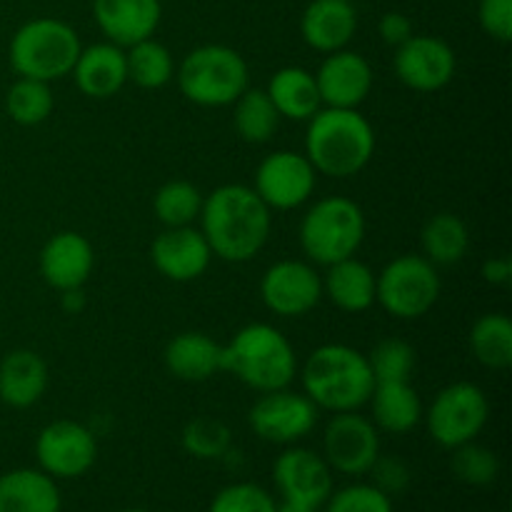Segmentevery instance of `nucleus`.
<instances>
[{"instance_id":"nucleus-12","label":"nucleus","mask_w":512,"mask_h":512,"mask_svg":"<svg viewBox=\"0 0 512 512\" xmlns=\"http://www.w3.org/2000/svg\"><path fill=\"white\" fill-rule=\"evenodd\" d=\"M35 458L43 473L55 480H73L88 473L98 460V440L78 420H55L35 440Z\"/></svg>"},{"instance_id":"nucleus-31","label":"nucleus","mask_w":512,"mask_h":512,"mask_svg":"<svg viewBox=\"0 0 512 512\" xmlns=\"http://www.w3.org/2000/svg\"><path fill=\"white\" fill-rule=\"evenodd\" d=\"M470 350L475 360L490 370L512 365V320L503 313L480 315L470 330Z\"/></svg>"},{"instance_id":"nucleus-25","label":"nucleus","mask_w":512,"mask_h":512,"mask_svg":"<svg viewBox=\"0 0 512 512\" xmlns=\"http://www.w3.org/2000/svg\"><path fill=\"white\" fill-rule=\"evenodd\" d=\"M48 390V365L35 350H10L0 360V400L10 408H30Z\"/></svg>"},{"instance_id":"nucleus-4","label":"nucleus","mask_w":512,"mask_h":512,"mask_svg":"<svg viewBox=\"0 0 512 512\" xmlns=\"http://www.w3.org/2000/svg\"><path fill=\"white\" fill-rule=\"evenodd\" d=\"M223 348L225 373H233L240 383L258 393L290 388L298 375V355L293 343L268 323L245 325Z\"/></svg>"},{"instance_id":"nucleus-43","label":"nucleus","mask_w":512,"mask_h":512,"mask_svg":"<svg viewBox=\"0 0 512 512\" xmlns=\"http://www.w3.org/2000/svg\"><path fill=\"white\" fill-rule=\"evenodd\" d=\"M483 280L490 285H498V288H505L512 280V263L505 255H498V258H488L483 263Z\"/></svg>"},{"instance_id":"nucleus-21","label":"nucleus","mask_w":512,"mask_h":512,"mask_svg":"<svg viewBox=\"0 0 512 512\" xmlns=\"http://www.w3.org/2000/svg\"><path fill=\"white\" fill-rule=\"evenodd\" d=\"M358 30V10L350 0H310L300 18V35L318 53L348 48Z\"/></svg>"},{"instance_id":"nucleus-9","label":"nucleus","mask_w":512,"mask_h":512,"mask_svg":"<svg viewBox=\"0 0 512 512\" xmlns=\"http://www.w3.org/2000/svg\"><path fill=\"white\" fill-rule=\"evenodd\" d=\"M490 403L483 388L475 383H453L440 390L423 418L428 433L440 448L455 450L465 443H473L488 423Z\"/></svg>"},{"instance_id":"nucleus-40","label":"nucleus","mask_w":512,"mask_h":512,"mask_svg":"<svg viewBox=\"0 0 512 512\" xmlns=\"http://www.w3.org/2000/svg\"><path fill=\"white\" fill-rule=\"evenodd\" d=\"M370 483L385 493L388 498H395V495L405 493L413 483V470L398 455H378V460L370 468Z\"/></svg>"},{"instance_id":"nucleus-10","label":"nucleus","mask_w":512,"mask_h":512,"mask_svg":"<svg viewBox=\"0 0 512 512\" xmlns=\"http://www.w3.org/2000/svg\"><path fill=\"white\" fill-rule=\"evenodd\" d=\"M380 455V430L373 420L353 413H335L323 433V458L333 473L363 478Z\"/></svg>"},{"instance_id":"nucleus-33","label":"nucleus","mask_w":512,"mask_h":512,"mask_svg":"<svg viewBox=\"0 0 512 512\" xmlns=\"http://www.w3.org/2000/svg\"><path fill=\"white\" fill-rule=\"evenodd\" d=\"M203 200L198 185L188 183V180H168L155 193L153 210L165 228H185L200 218Z\"/></svg>"},{"instance_id":"nucleus-24","label":"nucleus","mask_w":512,"mask_h":512,"mask_svg":"<svg viewBox=\"0 0 512 512\" xmlns=\"http://www.w3.org/2000/svg\"><path fill=\"white\" fill-rule=\"evenodd\" d=\"M63 498L55 478L35 468L0 475V512H60Z\"/></svg>"},{"instance_id":"nucleus-28","label":"nucleus","mask_w":512,"mask_h":512,"mask_svg":"<svg viewBox=\"0 0 512 512\" xmlns=\"http://www.w3.org/2000/svg\"><path fill=\"white\" fill-rule=\"evenodd\" d=\"M323 295L343 313H365L375 303V273L363 260L345 258L328 265L323 278Z\"/></svg>"},{"instance_id":"nucleus-8","label":"nucleus","mask_w":512,"mask_h":512,"mask_svg":"<svg viewBox=\"0 0 512 512\" xmlns=\"http://www.w3.org/2000/svg\"><path fill=\"white\" fill-rule=\"evenodd\" d=\"M438 298V265L423 255H398L375 275V303L398 320L423 318Z\"/></svg>"},{"instance_id":"nucleus-5","label":"nucleus","mask_w":512,"mask_h":512,"mask_svg":"<svg viewBox=\"0 0 512 512\" xmlns=\"http://www.w3.org/2000/svg\"><path fill=\"white\" fill-rule=\"evenodd\" d=\"M80 50L73 25L58 18H33L15 30L8 55L20 78L53 83L73 73Z\"/></svg>"},{"instance_id":"nucleus-19","label":"nucleus","mask_w":512,"mask_h":512,"mask_svg":"<svg viewBox=\"0 0 512 512\" xmlns=\"http://www.w3.org/2000/svg\"><path fill=\"white\" fill-rule=\"evenodd\" d=\"M95 250L85 235L75 230L55 233L40 250V275L55 290L83 288L93 275Z\"/></svg>"},{"instance_id":"nucleus-26","label":"nucleus","mask_w":512,"mask_h":512,"mask_svg":"<svg viewBox=\"0 0 512 512\" xmlns=\"http://www.w3.org/2000/svg\"><path fill=\"white\" fill-rule=\"evenodd\" d=\"M265 93L273 100L280 118L298 120V123H308L323 108L315 73L300 68V65H288V68L275 70Z\"/></svg>"},{"instance_id":"nucleus-46","label":"nucleus","mask_w":512,"mask_h":512,"mask_svg":"<svg viewBox=\"0 0 512 512\" xmlns=\"http://www.w3.org/2000/svg\"><path fill=\"white\" fill-rule=\"evenodd\" d=\"M123 512H148V510H138V508H133V510H123Z\"/></svg>"},{"instance_id":"nucleus-34","label":"nucleus","mask_w":512,"mask_h":512,"mask_svg":"<svg viewBox=\"0 0 512 512\" xmlns=\"http://www.w3.org/2000/svg\"><path fill=\"white\" fill-rule=\"evenodd\" d=\"M55 108L50 83L33 78H18L5 95V110L18 125H40Z\"/></svg>"},{"instance_id":"nucleus-6","label":"nucleus","mask_w":512,"mask_h":512,"mask_svg":"<svg viewBox=\"0 0 512 512\" xmlns=\"http://www.w3.org/2000/svg\"><path fill=\"white\" fill-rule=\"evenodd\" d=\"M178 88L190 103L200 108H225L233 105L248 85V63L228 45H200L190 50L175 68Z\"/></svg>"},{"instance_id":"nucleus-17","label":"nucleus","mask_w":512,"mask_h":512,"mask_svg":"<svg viewBox=\"0 0 512 512\" xmlns=\"http://www.w3.org/2000/svg\"><path fill=\"white\" fill-rule=\"evenodd\" d=\"M315 83L323 108H360L373 90V68L355 50H335L320 63Z\"/></svg>"},{"instance_id":"nucleus-11","label":"nucleus","mask_w":512,"mask_h":512,"mask_svg":"<svg viewBox=\"0 0 512 512\" xmlns=\"http://www.w3.org/2000/svg\"><path fill=\"white\" fill-rule=\"evenodd\" d=\"M318 413L320 410L305 393L280 388L263 393L255 400L248 413V423L265 443L295 445L305 435L313 433Z\"/></svg>"},{"instance_id":"nucleus-39","label":"nucleus","mask_w":512,"mask_h":512,"mask_svg":"<svg viewBox=\"0 0 512 512\" xmlns=\"http://www.w3.org/2000/svg\"><path fill=\"white\" fill-rule=\"evenodd\" d=\"M278 503L258 483H233L210 500L208 512H275Z\"/></svg>"},{"instance_id":"nucleus-41","label":"nucleus","mask_w":512,"mask_h":512,"mask_svg":"<svg viewBox=\"0 0 512 512\" xmlns=\"http://www.w3.org/2000/svg\"><path fill=\"white\" fill-rule=\"evenodd\" d=\"M478 20L485 33L500 43L512 38V0H480Z\"/></svg>"},{"instance_id":"nucleus-29","label":"nucleus","mask_w":512,"mask_h":512,"mask_svg":"<svg viewBox=\"0 0 512 512\" xmlns=\"http://www.w3.org/2000/svg\"><path fill=\"white\" fill-rule=\"evenodd\" d=\"M420 243H423V258L433 265H455L468 255V225L458 215L438 213L425 223Z\"/></svg>"},{"instance_id":"nucleus-13","label":"nucleus","mask_w":512,"mask_h":512,"mask_svg":"<svg viewBox=\"0 0 512 512\" xmlns=\"http://www.w3.org/2000/svg\"><path fill=\"white\" fill-rule=\"evenodd\" d=\"M318 173L305 153L275 150L265 155L255 170V193L270 210H293L308 203L313 195Z\"/></svg>"},{"instance_id":"nucleus-45","label":"nucleus","mask_w":512,"mask_h":512,"mask_svg":"<svg viewBox=\"0 0 512 512\" xmlns=\"http://www.w3.org/2000/svg\"><path fill=\"white\" fill-rule=\"evenodd\" d=\"M275 512H320L318 508H308V505H298V503H280Z\"/></svg>"},{"instance_id":"nucleus-23","label":"nucleus","mask_w":512,"mask_h":512,"mask_svg":"<svg viewBox=\"0 0 512 512\" xmlns=\"http://www.w3.org/2000/svg\"><path fill=\"white\" fill-rule=\"evenodd\" d=\"M75 85L83 95L93 100H108L128 83L125 50L115 43H95L80 50L73 65Z\"/></svg>"},{"instance_id":"nucleus-38","label":"nucleus","mask_w":512,"mask_h":512,"mask_svg":"<svg viewBox=\"0 0 512 512\" xmlns=\"http://www.w3.org/2000/svg\"><path fill=\"white\" fill-rule=\"evenodd\" d=\"M323 512H393V498L380 493L373 483H353L333 490Z\"/></svg>"},{"instance_id":"nucleus-16","label":"nucleus","mask_w":512,"mask_h":512,"mask_svg":"<svg viewBox=\"0 0 512 512\" xmlns=\"http://www.w3.org/2000/svg\"><path fill=\"white\" fill-rule=\"evenodd\" d=\"M273 480L285 503L323 508L333 493V470L325 458L308 448H288L273 465Z\"/></svg>"},{"instance_id":"nucleus-27","label":"nucleus","mask_w":512,"mask_h":512,"mask_svg":"<svg viewBox=\"0 0 512 512\" xmlns=\"http://www.w3.org/2000/svg\"><path fill=\"white\" fill-rule=\"evenodd\" d=\"M373 405V425L383 433L405 435L418 428L423 420V400L410 380L398 383H375L368 400Z\"/></svg>"},{"instance_id":"nucleus-37","label":"nucleus","mask_w":512,"mask_h":512,"mask_svg":"<svg viewBox=\"0 0 512 512\" xmlns=\"http://www.w3.org/2000/svg\"><path fill=\"white\" fill-rule=\"evenodd\" d=\"M375 383L410 380L415 370V348L400 338H385L368 353Z\"/></svg>"},{"instance_id":"nucleus-18","label":"nucleus","mask_w":512,"mask_h":512,"mask_svg":"<svg viewBox=\"0 0 512 512\" xmlns=\"http://www.w3.org/2000/svg\"><path fill=\"white\" fill-rule=\"evenodd\" d=\"M150 260L163 278L173 283H190L208 270L213 250L195 225L165 228L150 245Z\"/></svg>"},{"instance_id":"nucleus-2","label":"nucleus","mask_w":512,"mask_h":512,"mask_svg":"<svg viewBox=\"0 0 512 512\" xmlns=\"http://www.w3.org/2000/svg\"><path fill=\"white\" fill-rule=\"evenodd\" d=\"M375 130L358 108H320L308 120L305 158L315 173L353 178L373 160Z\"/></svg>"},{"instance_id":"nucleus-32","label":"nucleus","mask_w":512,"mask_h":512,"mask_svg":"<svg viewBox=\"0 0 512 512\" xmlns=\"http://www.w3.org/2000/svg\"><path fill=\"white\" fill-rule=\"evenodd\" d=\"M128 80L138 88L158 90L175 78V63L170 50L155 38H145L125 50Z\"/></svg>"},{"instance_id":"nucleus-35","label":"nucleus","mask_w":512,"mask_h":512,"mask_svg":"<svg viewBox=\"0 0 512 512\" xmlns=\"http://www.w3.org/2000/svg\"><path fill=\"white\" fill-rule=\"evenodd\" d=\"M183 450L198 460L225 458L233 448V433L228 425L210 415L190 420L183 428Z\"/></svg>"},{"instance_id":"nucleus-20","label":"nucleus","mask_w":512,"mask_h":512,"mask_svg":"<svg viewBox=\"0 0 512 512\" xmlns=\"http://www.w3.org/2000/svg\"><path fill=\"white\" fill-rule=\"evenodd\" d=\"M93 18L110 43L120 48L153 38L163 18L160 0H93Z\"/></svg>"},{"instance_id":"nucleus-7","label":"nucleus","mask_w":512,"mask_h":512,"mask_svg":"<svg viewBox=\"0 0 512 512\" xmlns=\"http://www.w3.org/2000/svg\"><path fill=\"white\" fill-rule=\"evenodd\" d=\"M365 240V213L355 200L330 195L308 208L300 223V248L310 263L333 265L353 258Z\"/></svg>"},{"instance_id":"nucleus-15","label":"nucleus","mask_w":512,"mask_h":512,"mask_svg":"<svg viewBox=\"0 0 512 512\" xmlns=\"http://www.w3.org/2000/svg\"><path fill=\"white\" fill-rule=\"evenodd\" d=\"M400 83L418 93H435L455 78L458 58L445 40L435 35H410L393 58Z\"/></svg>"},{"instance_id":"nucleus-44","label":"nucleus","mask_w":512,"mask_h":512,"mask_svg":"<svg viewBox=\"0 0 512 512\" xmlns=\"http://www.w3.org/2000/svg\"><path fill=\"white\" fill-rule=\"evenodd\" d=\"M63 308L68 310V313L78 315L80 310L85 308V295H83V288L63 290Z\"/></svg>"},{"instance_id":"nucleus-14","label":"nucleus","mask_w":512,"mask_h":512,"mask_svg":"<svg viewBox=\"0 0 512 512\" xmlns=\"http://www.w3.org/2000/svg\"><path fill=\"white\" fill-rule=\"evenodd\" d=\"M260 298L270 313L280 318H300L323 298V278L313 263L278 260L265 270L260 280Z\"/></svg>"},{"instance_id":"nucleus-30","label":"nucleus","mask_w":512,"mask_h":512,"mask_svg":"<svg viewBox=\"0 0 512 512\" xmlns=\"http://www.w3.org/2000/svg\"><path fill=\"white\" fill-rule=\"evenodd\" d=\"M233 125L245 143L263 145L278 133L280 113L263 88H248L233 103Z\"/></svg>"},{"instance_id":"nucleus-22","label":"nucleus","mask_w":512,"mask_h":512,"mask_svg":"<svg viewBox=\"0 0 512 512\" xmlns=\"http://www.w3.org/2000/svg\"><path fill=\"white\" fill-rule=\"evenodd\" d=\"M225 348L223 343L210 338L200 330H185L178 333L165 345V368L170 375L185 383H205L218 373H225L223 365Z\"/></svg>"},{"instance_id":"nucleus-42","label":"nucleus","mask_w":512,"mask_h":512,"mask_svg":"<svg viewBox=\"0 0 512 512\" xmlns=\"http://www.w3.org/2000/svg\"><path fill=\"white\" fill-rule=\"evenodd\" d=\"M378 33H380V38H383V43L390 45V48H400V45H403L410 35H415L413 23H410L408 15L395 13V10L393 13H385L383 18H380Z\"/></svg>"},{"instance_id":"nucleus-1","label":"nucleus","mask_w":512,"mask_h":512,"mask_svg":"<svg viewBox=\"0 0 512 512\" xmlns=\"http://www.w3.org/2000/svg\"><path fill=\"white\" fill-rule=\"evenodd\" d=\"M200 233L215 258L225 263H248L265 248L273 228L270 208L250 185L228 183L203 200Z\"/></svg>"},{"instance_id":"nucleus-36","label":"nucleus","mask_w":512,"mask_h":512,"mask_svg":"<svg viewBox=\"0 0 512 512\" xmlns=\"http://www.w3.org/2000/svg\"><path fill=\"white\" fill-rule=\"evenodd\" d=\"M450 468L460 483L473 485V488H488L498 480L500 460L493 450L473 440V443H465L453 450Z\"/></svg>"},{"instance_id":"nucleus-3","label":"nucleus","mask_w":512,"mask_h":512,"mask_svg":"<svg viewBox=\"0 0 512 512\" xmlns=\"http://www.w3.org/2000/svg\"><path fill=\"white\" fill-rule=\"evenodd\" d=\"M303 393L318 410L353 413L370 400L375 388L368 355L343 343L320 345L303 365Z\"/></svg>"}]
</instances>
